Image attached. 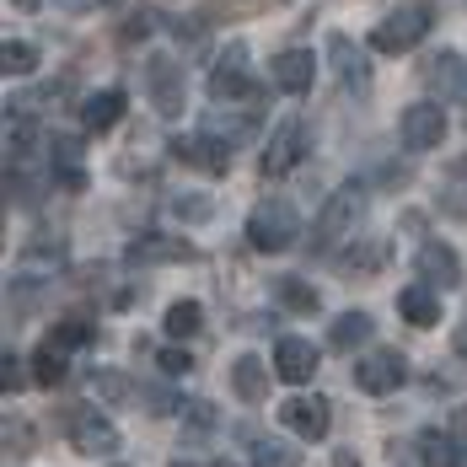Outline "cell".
I'll return each mask as SVG.
<instances>
[{"instance_id":"35","label":"cell","mask_w":467,"mask_h":467,"mask_svg":"<svg viewBox=\"0 0 467 467\" xmlns=\"http://www.w3.org/2000/svg\"><path fill=\"white\" fill-rule=\"evenodd\" d=\"M451 349H457V355H462V360H467V323L457 327V333H451Z\"/></svg>"},{"instance_id":"21","label":"cell","mask_w":467,"mask_h":467,"mask_svg":"<svg viewBox=\"0 0 467 467\" xmlns=\"http://www.w3.org/2000/svg\"><path fill=\"white\" fill-rule=\"evenodd\" d=\"M424 76H430V87H441V92H462V87H467V59L457 54V48H446V54H435V59H430V70H424Z\"/></svg>"},{"instance_id":"9","label":"cell","mask_w":467,"mask_h":467,"mask_svg":"<svg viewBox=\"0 0 467 467\" xmlns=\"http://www.w3.org/2000/svg\"><path fill=\"white\" fill-rule=\"evenodd\" d=\"M403 376H409V360H403L398 349H371L366 360H355V387H360V392H371V398L398 392V387H403Z\"/></svg>"},{"instance_id":"32","label":"cell","mask_w":467,"mask_h":467,"mask_svg":"<svg viewBox=\"0 0 467 467\" xmlns=\"http://www.w3.org/2000/svg\"><path fill=\"white\" fill-rule=\"evenodd\" d=\"M172 210H178L183 221H204V215H210V199H172Z\"/></svg>"},{"instance_id":"36","label":"cell","mask_w":467,"mask_h":467,"mask_svg":"<svg viewBox=\"0 0 467 467\" xmlns=\"http://www.w3.org/2000/svg\"><path fill=\"white\" fill-rule=\"evenodd\" d=\"M333 467H360V462H355L349 451H338V457H333Z\"/></svg>"},{"instance_id":"3","label":"cell","mask_w":467,"mask_h":467,"mask_svg":"<svg viewBox=\"0 0 467 467\" xmlns=\"http://www.w3.org/2000/svg\"><path fill=\"white\" fill-rule=\"evenodd\" d=\"M430 22H435V11H430L424 0H414V5H398V11H387V16L371 27V48H381V54H409V48L424 44Z\"/></svg>"},{"instance_id":"8","label":"cell","mask_w":467,"mask_h":467,"mask_svg":"<svg viewBox=\"0 0 467 467\" xmlns=\"http://www.w3.org/2000/svg\"><path fill=\"white\" fill-rule=\"evenodd\" d=\"M301 150H306V124L301 119H285V124H275V135H269L264 156H258V172L264 178H285L301 161Z\"/></svg>"},{"instance_id":"14","label":"cell","mask_w":467,"mask_h":467,"mask_svg":"<svg viewBox=\"0 0 467 467\" xmlns=\"http://www.w3.org/2000/svg\"><path fill=\"white\" fill-rule=\"evenodd\" d=\"M414 264H420V280L435 285V290H457V285H462V258H457L446 242H424Z\"/></svg>"},{"instance_id":"16","label":"cell","mask_w":467,"mask_h":467,"mask_svg":"<svg viewBox=\"0 0 467 467\" xmlns=\"http://www.w3.org/2000/svg\"><path fill=\"white\" fill-rule=\"evenodd\" d=\"M124 258L130 264H178V258H193V247H188L183 236H135L130 247H124Z\"/></svg>"},{"instance_id":"17","label":"cell","mask_w":467,"mask_h":467,"mask_svg":"<svg viewBox=\"0 0 467 467\" xmlns=\"http://www.w3.org/2000/svg\"><path fill=\"white\" fill-rule=\"evenodd\" d=\"M398 312H403V317H409V323L414 327H435L441 323V290H435V285H403V290H398Z\"/></svg>"},{"instance_id":"18","label":"cell","mask_w":467,"mask_h":467,"mask_svg":"<svg viewBox=\"0 0 467 467\" xmlns=\"http://www.w3.org/2000/svg\"><path fill=\"white\" fill-rule=\"evenodd\" d=\"M420 462L424 467H467V446L451 430H424L420 435Z\"/></svg>"},{"instance_id":"13","label":"cell","mask_w":467,"mask_h":467,"mask_svg":"<svg viewBox=\"0 0 467 467\" xmlns=\"http://www.w3.org/2000/svg\"><path fill=\"white\" fill-rule=\"evenodd\" d=\"M280 424L301 441H323L333 409H327V398H290V403H280Z\"/></svg>"},{"instance_id":"1","label":"cell","mask_w":467,"mask_h":467,"mask_svg":"<svg viewBox=\"0 0 467 467\" xmlns=\"http://www.w3.org/2000/svg\"><path fill=\"white\" fill-rule=\"evenodd\" d=\"M366 215V188L360 183H338L327 193L323 215H317V226H312V253H333L344 236H355V221Z\"/></svg>"},{"instance_id":"15","label":"cell","mask_w":467,"mask_h":467,"mask_svg":"<svg viewBox=\"0 0 467 467\" xmlns=\"http://www.w3.org/2000/svg\"><path fill=\"white\" fill-rule=\"evenodd\" d=\"M124 102H130V97L119 92V87H102V92H92L87 102H81V130H92V135H108V130L124 119Z\"/></svg>"},{"instance_id":"19","label":"cell","mask_w":467,"mask_h":467,"mask_svg":"<svg viewBox=\"0 0 467 467\" xmlns=\"http://www.w3.org/2000/svg\"><path fill=\"white\" fill-rule=\"evenodd\" d=\"M327 54L338 59V81H344V87H355V92H366V87H371V65H366V54L349 44L344 33H333V38H327Z\"/></svg>"},{"instance_id":"30","label":"cell","mask_w":467,"mask_h":467,"mask_svg":"<svg viewBox=\"0 0 467 467\" xmlns=\"http://www.w3.org/2000/svg\"><path fill=\"white\" fill-rule=\"evenodd\" d=\"M156 366H161V376H188V371H193L188 349H161V355H156Z\"/></svg>"},{"instance_id":"28","label":"cell","mask_w":467,"mask_h":467,"mask_svg":"<svg viewBox=\"0 0 467 467\" xmlns=\"http://www.w3.org/2000/svg\"><path fill=\"white\" fill-rule=\"evenodd\" d=\"M253 462L258 467H296V451L280 441H253Z\"/></svg>"},{"instance_id":"27","label":"cell","mask_w":467,"mask_h":467,"mask_svg":"<svg viewBox=\"0 0 467 467\" xmlns=\"http://www.w3.org/2000/svg\"><path fill=\"white\" fill-rule=\"evenodd\" d=\"M48 338H54L59 349H81V344H92V323H81V317H65V323L54 327Z\"/></svg>"},{"instance_id":"10","label":"cell","mask_w":467,"mask_h":467,"mask_svg":"<svg viewBox=\"0 0 467 467\" xmlns=\"http://www.w3.org/2000/svg\"><path fill=\"white\" fill-rule=\"evenodd\" d=\"M269 81H275L285 97L312 92V81H317V59H312V48H280V54L269 59Z\"/></svg>"},{"instance_id":"33","label":"cell","mask_w":467,"mask_h":467,"mask_svg":"<svg viewBox=\"0 0 467 467\" xmlns=\"http://www.w3.org/2000/svg\"><path fill=\"white\" fill-rule=\"evenodd\" d=\"M381 258H387V242H371V247H366L360 258H349V269H376Z\"/></svg>"},{"instance_id":"24","label":"cell","mask_w":467,"mask_h":467,"mask_svg":"<svg viewBox=\"0 0 467 467\" xmlns=\"http://www.w3.org/2000/svg\"><path fill=\"white\" fill-rule=\"evenodd\" d=\"M161 327H167V338H193V333L204 327V306H199V301H172Z\"/></svg>"},{"instance_id":"12","label":"cell","mask_w":467,"mask_h":467,"mask_svg":"<svg viewBox=\"0 0 467 467\" xmlns=\"http://www.w3.org/2000/svg\"><path fill=\"white\" fill-rule=\"evenodd\" d=\"M275 376L290 381V387H306V381L317 376V344H312V338L285 333L280 344H275Z\"/></svg>"},{"instance_id":"38","label":"cell","mask_w":467,"mask_h":467,"mask_svg":"<svg viewBox=\"0 0 467 467\" xmlns=\"http://www.w3.org/2000/svg\"><path fill=\"white\" fill-rule=\"evenodd\" d=\"M215 467H232V462H215Z\"/></svg>"},{"instance_id":"5","label":"cell","mask_w":467,"mask_h":467,"mask_svg":"<svg viewBox=\"0 0 467 467\" xmlns=\"http://www.w3.org/2000/svg\"><path fill=\"white\" fill-rule=\"evenodd\" d=\"M398 140H403V150H414V156L441 150V140H446V108H441V102H414V108H403Z\"/></svg>"},{"instance_id":"37","label":"cell","mask_w":467,"mask_h":467,"mask_svg":"<svg viewBox=\"0 0 467 467\" xmlns=\"http://www.w3.org/2000/svg\"><path fill=\"white\" fill-rule=\"evenodd\" d=\"M172 467H199V462H172Z\"/></svg>"},{"instance_id":"26","label":"cell","mask_w":467,"mask_h":467,"mask_svg":"<svg viewBox=\"0 0 467 467\" xmlns=\"http://www.w3.org/2000/svg\"><path fill=\"white\" fill-rule=\"evenodd\" d=\"M275 296H280L290 312H317V290H312L306 280H296V275H285V280L275 285Z\"/></svg>"},{"instance_id":"2","label":"cell","mask_w":467,"mask_h":467,"mask_svg":"<svg viewBox=\"0 0 467 467\" xmlns=\"http://www.w3.org/2000/svg\"><path fill=\"white\" fill-rule=\"evenodd\" d=\"M296 236H301V215L290 199H264L247 215V242L258 253H285V247H296Z\"/></svg>"},{"instance_id":"6","label":"cell","mask_w":467,"mask_h":467,"mask_svg":"<svg viewBox=\"0 0 467 467\" xmlns=\"http://www.w3.org/2000/svg\"><path fill=\"white\" fill-rule=\"evenodd\" d=\"M172 156H178V161H188L193 172H204V178H221V172H232V140H221L215 130H199V135L172 140Z\"/></svg>"},{"instance_id":"29","label":"cell","mask_w":467,"mask_h":467,"mask_svg":"<svg viewBox=\"0 0 467 467\" xmlns=\"http://www.w3.org/2000/svg\"><path fill=\"white\" fill-rule=\"evenodd\" d=\"M92 392L102 398V403H124V398H130V381H124L119 371H97L92 376Z\"/></svg>"},{"instance_id":"25","label":"cell","mask_w":467,"mask_h":467,"mask_svg":"<svg viewBox=\"0 0 467 467\" xmlns=\"http://www.w3.org/2000/svg\"><path fill=\"white\" fill-rule=\"evenodd\" d=\"M0 70L5 76H33L38 70V48L27 44V38H5L0 44Z\"/></svg>"},{"instance_id":"23","label":"cell","mask_w":467,"mask_h":467,"mask_svg":"<svg viewBox=\"0 0 467 467\" xmlns=\"http://www.w3.org/2000/svg\"><path fill=\"white\" fill-rule=\"evenodd\" d=\"M366 338H371V317H366V312H344L338 323L327 327V344H333L338 355H349V349L366 344Z\"/></svg>"},{"instance_id":"22","label":"cell","mask_w":467,"mask_h":467,"mask_svg":"<svg viewBox=\"0 0 467 467\" xmlns=\"http://www.w3.org/2000/svg\"><path fill=\"white\" fill-rule=\"evenodd\" d=\"M65 366H70V349H59L54 338H44L38 355H33V381L38 387H59L65 381Z\"/></svg>"},{"instance_id":"34","label":"cell","mask_w":467,"mask_h":467,"mask_svg":"<svg viewBox=\"0 0 467 467\" xmlns=\"http://www.w3.org/2000/svg\"><path fill=\"white\" fill-rule=\"evenodd\" d=\"M451 435L467 446V409H457V414H451Z\"/></svg>"},{"instance_id":"20","label":"cell","mask_w":467,"mask_h":467,"mask_svg":"<svg viewBox=\"0 0 467 467\" xmlns=\"http://www.w3.org/2000/svg\"><path fill=\"white\" fill-rule=\"evenodd\" d=\"M232 387H236L242 403H264V398H269V366H264L258 355H242L232 366Z\"/></svg>"},{"instance_id":"7","label":"cell","mask_w":467,"mask_h":467,"mask_svg":"<svg viewBox=\"0 0 467 467\" xmlns=\"http://www.w3.org/2000/svg\"><path fill=\"white\" fill-rule=\"evenodd\" d=\"M65 430H70V446L81 457H113L119 451V430H113V420L102 409H70Z\"/></svg>"},{"instance_id":"11","label":"cell","mask_w":467,"mask_h":467,"mask_svg":"<svg viewBox=\"0 0 467 467\" xmlns=\"http://www.w3.org/2000/svg\"><path fill=\"white\" fill-rule=\"evenodd\" d=\"M145 87H150L156 113H167V119L183 113V65H172L167 54H156V59L145 65Z\"/></svg>"},{"instance_id":"4","label":"cell","mask_w":467,"mask_h":467,"mask_svg":"<svg viewBox=\"0 0 467 467\" xmlns=\"http://www.w3.org/2000/svg\"><path fill=\"white\" fill-rule=\"evenodd\" d=\"M210 97L215 102H258V81H253V70H247V44H232L221 59H215V70H210Z\"/></svg>"},{"instance_id":"31","label":"cell","mask_w":467,"mask_h":467,"mask_svg":"<svg viewBox=\"0 0 467 467\" xmlns=\"http://www.w3.org/2000/svg\"><path fill=\"white\" fill-rule=\"evenodd\" d=\"M0 387H5V392H16V387H22V360H16L11 349L0 355Z\"/></svg>"}]
</instances>
